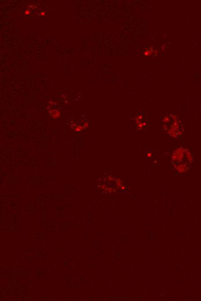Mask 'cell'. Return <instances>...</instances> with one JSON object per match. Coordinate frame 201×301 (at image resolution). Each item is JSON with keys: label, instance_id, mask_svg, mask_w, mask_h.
<instances>
[{"label": "cell", "instance_id": "6da1fadb", "mask_svg": "<svg viewBox=\"0 0 201 301\" xmlns=\"http://www.w3.org/2000/svg\"><path fill=\"white\" fill-rule=\"evenodd\" d=\"M160 125L163 132L171 138L182 137L185 126L181 119L175 113H166L160 118Z\"/></svg>", "mask_w": 201, "mask_h": 301}, {"label": "cell", "instance_id": "7a4b0ae2", "mask_svg": "<svg viewBox=\"0 0 201 301\" xmlns=\"http://www.w3.org/2000/svg\"><path fill=\"white\" fill-rule=\"evenodd\" d=\"M193 157L190 151L187 148L180 147L175 150L173 155L174 169L180 173H184L189 170Z\"/></svg>", "mask_w": 201, "mask_h": 301}, {"label": "cell", "instance_id": "3957f363", "mask_svg": "<svg viewBox=\"0 0 201 301\" xmlns=\"http://www.w3.org/2000/svg\"><path fill=\"white\" fill-rule=\"evenodd\" d=\"M131 122L136 132L145 130L148 127V118L145 112L138 113L131 118Z\"/></svg>", "mask_w": 201, "mask_h": 301}, {"label": "cell", "instance_id": "277c9868", "mask_svg": "<svg viewBox=\"0 0 201 301\" xmlns=\"http://www.w3.org/2000/svg\"><path fill=\"white\" fill-rule=\"evenodd\" d=\"M49 112L50 115L52 117V118H53L54 119H57L59 118L60 117V115H61V113H60V111H59L58 110H56L50 109Z\"/></svg>", "mask_w": 201, "mask_h": 301}, {"label": "cell", "instance_id": "5b68a950", "mask_svg": "<svg viewBox=\"0 0 201 301\" xmlns=\"http://www.w3.org/2000/svg\"><path fill=\"white\" fill-rule=\"evenodd\" d=\"M83 129L84 128H83V126L79 125V126H77L75 127V132H81Z\"/></svg>", "mask_w": 201, "mask_h": 301}, {"label": "cell", "instance_id": "8992f818", "mask_svg": "<svg viewBox=\"0 0 201 301\" xmlns=\"http://www.w3.org/2000/svg\"><path fill=\"white\" fill-rule=\"evenodd\" d=\"M30 13H31V11L29 9H28L27 10H25V11H24V14L26 15H28Z\"/></svg>", "mask_w": 201, "mask_h": 301}, {"label": "cell", "instance_id": "52a82bcc", "mask_svg": "<svg viewBox=\"0 0 201 301\" xmlns=\"http://www.w3.org/2000/svg\"><path fill=\"white\" fill-rule=\"evenodd\" d=\"M40 15H41V16H43V17H44V16H45V15H46V12L42 11V12H41Z\"/></svg>", "mask_w": 201, "mask_h": 301}]
</instances>
